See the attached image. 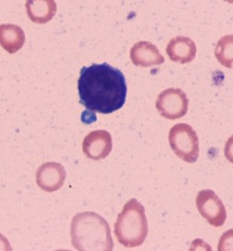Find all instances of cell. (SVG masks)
Wrapping results in <instances>:
<instances>
[{"mask_svg": "<svg viewBox=\"0 0 233 251\" xmlns=\"http://www.w3.org/2000/svg\"><path fill=\"white\" fill-rule=\"evenodd\" d=\"M77 88L80 104L91 112L110 114L122 108L126 101L124 74L108 63L82 67Z\"/></svg>", "mask_w": 233, "mask_h": 251, "instance_id": "obj_1", "label": "cell"}, {"mask_svg": "<svg viewBox=\"0 0 233 251\" xmlns=\"http://www.w3.org/2000/svg\"><path fill=\"white\" fill-rule=\"evenodd\" d=\"M70 234L73 247L79 251H111L114 246L108 222L95 212L76 214Z\"/></svg>", "mask_w": 233, "mask_h": 251, "instance_id": "obj_2", "label": "cell"}, {"mask_svg": "<svg viewBox=\"0 0 233 251\" xmlns=\"http://www.w3.org/2000/svg\"><path fill=\"white\" fill-rule=\"evenodd\" d=\"M114 234L118 242L127 248L143 244L148 234V223L144 206L132 198L125 203L114 224Z\"/></svg>", "mask_w": 233, "mask_h": 251, "instance_id": "obj_3", "label": "cell"}, {"mask_svg": "<svg viewBox=\"0 0 233 251\" xmlns=\"http://www.w3.org/2000/svg\"><path fill=\"white\" fill-rule=\"evenodd\" d=\"M170 148L174 154L187 163H194L199 157V139L196 131L186 123H178L168 134Z\"/></svg>", "mask_w": 233, "mask_h": 251, "instance_id": "obj_4", "label": "cell"}, {"mask_svg": "<svg viewBox=\"0 0 233 251\" xmlns=\"http://www.w3.org/2000/svg\"><path fill=\"white\" fill-rule=\"evenodd\" d=\"M189 100L186 93L180 88H167L159 93L155 106L159 114L169 120L186 115Z\"/></svg>", "mask_w": 233, "mask_h": 251, "instance_id": "obj_5", "label": "cell"}, {"mask_svg": "<svg viewBox=\"0 0 233 251\" xmlns=\"http://www.w3.org/2000/svg\"><path fill=\"white\" fill-rule=\"evenodd\" d=\"M196 206L200 215L214 227H221L226 221L227 213L222 200L210 189H204L196 196Z\"/></svg>", "mask_w": 233, "mask_h": 251, "instance_id": "obj_6", "label": "cell"}, {"mask_svg": "<svg viewBox=\"0 0 233 251\" xmlns=\"http://www.w3.org/2000/svg\"><path fill=\"white\" fill-rule=\"evenodd\" d=\"M82 150L91 160L106 158L112 150V137L106 130H94L88 133L82 143Z\"/></svg>", "mask_w": 233, "mask_h": 251, "instance_id": "obj_7", "label": "cell"}, {"mask_svg": "<svg viewBox=\"0 0 233 251\" xmlns=\"http://www.w3.org/2000/svg\"><path fill=\"white\" fill-rule=\"evenodd\" d=\"M66 179V170L58 162H46L36 171V183L45 192L60 189Z\"/></svg>", "mask_w": 233, "mask_h": 251, "instance_id": "obj_8", "label": "cell"}, {"mask_svg": "<svg viewBox=\"0 0 233 251\" xmlns=\"http://www.w3.org/2000/svg\"><path fill=\"white\" fill-rule=\"evenodd\" d=\"M130 59L135 66L151 67L161 65L165 58L157 46L149 41H138L130 49Z\"/></svg>", "mask_w": 233, "mask_h": 251, "instance_id": "obj_9", "label": "cell"}, {"mask_svg": "<svg viewBox=\"0 0 233 251\" xmlns=\"http://www.w3.org/2000/svg\"><path fill=\"white\" fill-rule=\"evenodd\" d=\"M196 44L186 36H176L169 40L166 46V53L173 62L185 64L191 62L196 56Z\"/></svg>", "mask_w": 233, "mask_h": 251, "instance_id": "obj_10", "label": "cell"}, {"mask_svg": "<svg viewBox=\"0 0 233 251\" xmlns=\"http://www.w3.org/2000/svg\"><path fill=\"white\" fill-rule=\"evenodd\" d=\"M25 7L28 18L36 24H45L52 20L57 10L55 0H27Z\"/></svg>", "mask_w": 233, "mask_h": 251, "instance_id": "obj_11", "label": "cell"}, {"mask_svg": "<svg viewBox=\"0 0 233 251\" xmlns=\"http://www.w3.org/2000/svg\"><path fill=\"white\" fill-rule=\"evenodd\" d=\"M25 34L23 29L15 24L0 25V46L9 54H14L23 47Z\"/></svg>", "mask_w": 233, "mask_h": 251, "instance_id": "obj_12", "label": "cell"}, {"mask_svg": "<svg viewBox=\"0 0 233 251\" xmlns=\"http://www.w3.org/2000/svg\"><path fill=\"white\" fill-rule=\"evenodd\" d=\"M214 55L222 66L233 69V34L225 35L217 41Z\"/></svg>", "mask_w": 233, "mask_h": 251, "instance_id": "obj_13", "label": "cell"}, {"mask_svg": "<svg viewBox=\"0 0 233 251\" xmlns=\"http://www.w3.org/2000/svg\"><path fill=\"white\" fill-rule=\"evenodd\" d=\"M218 251H233V229L224 232L218 242Z\"/></svg>", "mask_w": 233, "mask_h": 251, "instance_id": "obj_14", "label": "cell"}, {"mask_svg": "<svg viewBox=\"0 0 233 251\" xmlns=\"http://www.w3.org/2000/svg\"><path fill=\"white\" fill-rule=\"evenodd\" d=\"M224 156L229 162L233 163V135H231L225 143Z\"/></svg>", "mask_w": 233, "mask_h": 251, "instance_id": "obj_15", "label": "cell"}, {"mask_svg": "<svg viewBox=\"0 0 233 251\" xmlns=\"http://www.w3.org/2000/svg\"><path fill=\"white\" fill-rule=\"evenodd\" d=\"M0 250H5V251H11L12 248L8 242V240L2 235L0 234Z\"/></svg>", "mask_w": 233, "mask_h": 251, "instance_id": "obj_16", "label": "cell"}, {"mask_svg": "<svg viewBox=\"0 0 233 251\" xmlns=\"http://www.w3.org/2000/svg\"><path fill=\"white\" fill-rule=\"evenodd\" d=\"M223 1H225V2H228V3H231V4H233V0H223Z\"/></svg>", "mask_w": 233, "mask_h": 251, "instance_id": "obj_17", "label": "cell"}]
</instances>
